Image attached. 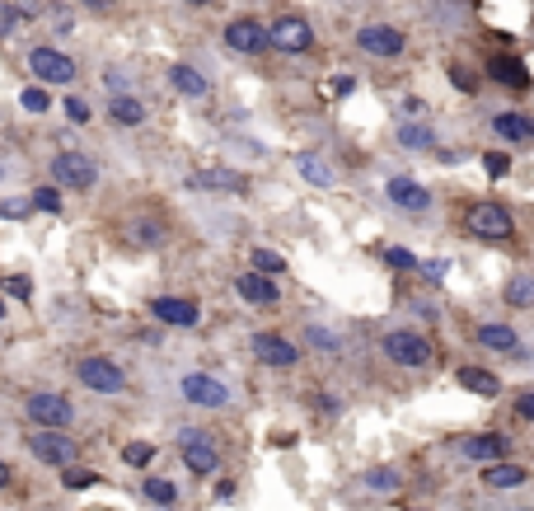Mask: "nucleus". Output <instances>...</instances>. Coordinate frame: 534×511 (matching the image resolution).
I'll return each instance as SVG.
<instances>
[{"label": "nucleus", "instance_id": "nucleus-1", "mask_svg": "<svg viewBox=\"0 0 534 511\" xmlns=\"http://www.w3.org/2000/svg\"><path fill=\"white\" fill-rule=\"evenodd\" d=\"M384 357L394 366H408V371H422V366H431V357H436V347L418 329H394L384 338Z\"/></svg>", "mask_w": 534, "mask_h": 511}, {"label": "nucleus", "instance_id": "nucleus-2", "mask_svg": "<svg viewBox=\"0 0 534 511\" xmlns=\"http://www.w3.org/2000/svg\"><path fill=\"white\" fill-rule=\"evenodd\" d=\"M267 48L272 52H286V56H300V52H310L314 48V29H310V19H300V14H281L267 24Z\"/></svg>", "mask_w": 534, "mask_h": 511}, {"label": "nucleus", "instance_id": "nucleus-3", "mask_svg": "<svg viewBox=\"0 0 534 511\" xmlns=\"http://www.w3.org/2000/svg\"><path fill=\"white\" fill-rule=\"evenodd\" d=\"M29 71H33V80L43 90H52V85H71L75 80V56H66L61 48H33L29 52Z\"/></svg>", "mask_w": 534, "mask_h": 511}, {"label": "nucleus", "instance_id": "nucleus-4", "mask_svg": "<svg viewBox=\"0 0 534 511\" xmlns=\"http://www.w3.org/2000/svg\"><path fill=\"white\" fill-rule=\"evenodd\" d=\"M464 226L478 239H511L516 235V221H511V212L497 207V202H474V207L464 212Z\"/></svg>", "mask_w": 534, "mask_h": 511}, {"label": "nucleus", "instance_id": "nucleus-5", "mask_svg": "<svg viewBox=\"0 0 534 511\" xmlns=\"http://www.w3.org/2000/svg\"><path fill=\"white\" fill-rule=\"evenodd\" d=\"M75 376L85 390H99V394H122L127 390V371L113 361V357H85L75 366Z\"/></svg>", "mask_w": 534, "mask_h": 511}, {"label": "nucleus", "instance_id": "nucleus-6", "mask_svg": "<svg viewBox=\"0 0 534 511\" xmlns=\"http://www.w3.org/2000/svg\"><path fill=\"white\" fill-rule=\"evenodd\" d=\"M52 183H61V188H75V193H90L99 183V169L94 160H85L80 151H61L52 160Z\"/></svg>", "mask_w": 534, "mask_h": 511}, {"label": "nucleus", "instance_id": "nucleus-7", "mask_svg": "<svg viewBox=\"0 0 534 511\" xmlns=\"http://www.w3.org/2000/svg\"><path fill=\"white\" fill-rule=\"evenodd\" d=\"M24 413H29V422L47 427V432H66L71 418H75V408H71L66 394H29Z\"/></svg>", "mask_w": 534, "mask_h": 511}, {"label": "nucleus", "instance_id": "nucleus-8", "mask_svg": "<svg viewBox=\"0 0 534 511\" xmlns=\"http://www.w3.org/2000/svg\"><path fill=\"white\" fill-rule=\"evenodd\" d=\"M225 48L230 52H239V56H263L267 52V24L263 19H230L225 24Z\"/></svg>", "mask_w": 534, "mask_h": 511}, {"label": "nucleus", "instance_id": "nucleus-9", "mask_svg": "<svg viewBox=\"0 0 534 511\" xmlns=\"http://www.w3.org/2000/svg\"><path fill=\"white\" fill-rule=\"evenodd\" d=\"M29 451L43 460V464H71L75 455H80V441H71L66 432H47V427H38V432L29 437Z\"/></svg>", "mask_w": 534, "mask_h": 511}, {"label": "nucleus", "instance_id": "nucleus-10", "mask_svg": "<svg viewBox=\"0 0 534 511\" xmlns=\"http://www.w3.org/2000/svg\"><path fill=\"white\" fill-rule=\"evenodd\" d=\"M164 239H169V226H164L159 216H127L122 221V244H132V249H159Z\"/></svg>", "mask_w": 534, "mask_h": 511}, {"label": "nucleus", "instance_id": "nucleus-11", "mask_svg": "<svg viewBox=\"0 0 534 511\" xmlns=\"http://www.w3.org/2000/svg\"><path fill=\"white\" fill-rule=\"evenodd\" d=\"M254 357L258 361H267V366H296L300 361V347L291 342V338H281V333H272V329H258L254 333Z\"/></svg>", "mask_w": 534, "mask_h": 511}, {"label": "nucleus", "instance_id": "nucleus-12", "mask_svg": "<svg viewBox=\"0 0 534 511\" xmlns=\"http://www.w3.org/2000/svg\"><path fill=\"white\" fill-rule=\"evenodd\" d=\"M357 48L371 52V56H399V52L408 48V38H403V29H394V24H366V29L357 33Z\"/></svg>", "mask_w": 534, "mask_h": 511}, {"label": "nucleus", "instance_id": "nucleus-13", "mask_svg": "<svg viewBox=\"0 0 534 511\" xmlns=\"http://www.w3.org/2000/svg\"><path fill=\"white\" fill-rule=\"evenodd\" d=\"M151 315L159 324H174V329H193V324L202 319L197 300H188V296H155L151 300Z\"/></svg>", "mask_w": 534, "mask_h": 511}, {"label": "nucleus", "instance_id": "nucleus-14", "mask_svg": "<svg viewBox=\"0 0 534 511\" xmlns=\"http://www.w3.org/2000/svg\"><path fill=\"white\" fill-rule=\"evenodd\" d=\"M183 399L197 403V408H225V403H230V390H225L220 380L193 371V376H183Z\"/></svg>", "mask_w": 534, "mask_h": 511}, {"label": "nucleus", "instance_id": "nucleus-15", "mask_svg": "<svg viewBox=\"0 0 534 511\" xmlns=\"http://www.w3.org/2000/svg\"><path fill=\"white\" fill-rule=\"evenodd\" d=\"M183 464H188L193 474H216L220 451L211 446V437H207V432H183Z\"/></svg>", "mask_w": 534, "mask_h": 511}, {"label": "nucleus", "instance_id": "nucleus-16", "mask_svg": "<svg viewBox=\"0 0 534 511\" xmlns=\"http://www.w3.org/2000/svg\"><path fill=\"white\" fill-rule=\"evenodd\" d=\"M188 188L193 193H244V188H249V178H244L239 169H193Z\"/></svg>", "mask_w": 534, "mask_h": 511}, {"label": "nucleus", "instance_id": "nucleus-17", "mask_svg": "<svg viewBox=\"0 0 534 511\" xmlns=\"http://www.w3.org/2000/svg\"><path fill=\"white\" fill-rule=\"evenodd\" d=\"M511 451V441L502 432H478V437H464L460 441V455L464 460H478V464H492V460H502Z\"/></svg>", "mask_w": 534, "mask_h": 511}, {"label": "nucleus", "instance_id": "nucleus-18", "mask_svg": "<svg viewBox=\"0 0 534 511\" xmlns=\"http://www.w3.org/2000/svg\"><path fill=\"white\" fill-rule=\"evenodd\" d=\"M384 193H389V202H394V207H403V212H426V207H431V193L422 188L418 178H389Z\"/></svg>", "mask_w": 534, "mask_h": 511}, {"label": "nucleus", "instance_id": "nucleus-19", "mask_svg": "<svg viewBox=\"0 0 534 511\" xmlns=\"http://www.w3.org/2000/svg\"><path fill=\"white\" fill-rule=\"evenodd\" d=\"M235 291L249 300V305H277V300H281L277 281H272V277H263V273H244V277H235Z\"/></svg>", "mask_w": 534, "mask_h": 511}, {"label": "nucleus", "instance_id": "nucleus-20", "mask_svg": "<svg viewBox=\"0 0 534 511\" xmlns=\"http://www.w3.org/2000/svg\"><path fill=\"white\" fill-rule=\"evenodd\" d=\"M487 75L497 85H511V90H530V71L521 56H487Z\"/></svg>", "mask_w": 534, "mask_h": 511}, {"label": "nucleus", "instance_id": "nucleus-21", "mask_svg": "<svg viewBox=\"0 0 534 511\" xmlns=\"http://www.w3.org/2000/svg\"><path fill=\"white\" fill-rule=\"evenodd\" d=\"M169 85L183 94V99H207V75H202L197 66H188V61H178V66H169Z\"/></svg>", "mask_w": 534, "mask_h": 511}, {"label": "nucleus", "instance_id": "nucleus-22", "mask_svg": "<svg viewBox=\"0 0 534 511\" xmlns=\"http://www.w3.org/2000/svg\"><path fill=\"white\" fill-rule=\"evenodd\" d=\"M483 483L487 488H521V483H530V474H525V464H506V460H492V464H483Z\"/></svg>", "mask_w": 534, "mask_h": 511}, {"label": "nucleus", "instance_id": "nucleus-23", "mask_svg": "<svg viewBox=\"0 0 534 511\" xmlns=\"http://www.w3.org/2000/svg\"><path fill=\"white\" fill-rule=\"evenodd\" d=\"M460 385L464 390H474V394H483V399H497L502 394V380L492 376V371H483V366H460Z\"/></svg>", "mask_w": 534, "mask_h": 511}, {"label": "nucleus", "instance_id": "nucleus-24", "mask_svg": "<svg viewBox=\"0 0 534 511\" xmlns=\"http://www.w3.org/2000/svg\"><path fill=\"white\" fill-rule=\"evenodd\" d=\"M474 338H478L483 347H492V352H516V347H521V338H516V329H511V324H483Z\"/></svg>", "mask_w": 534, "mask_h": 511}, {"label": "nucleus", "instance_id": "nucleus-25", "mask_svg": "<svg viewBox=\"0 0 534 511\" xmlns=\"http://www.w3.org/2000/svg\"><path fill=\"white\" fill-rule=\"evenodd\" d=\"M108 117L117 122V127H136V122H146V104H141V99H132V94H113Z\"/></svg>", "mask_w": 534, "mask_h": 511}, {"label": "nucleus", "instance_id": "nucleus-26", "mask_svg": "<svg viewBox=\"0 0 534 511\" xmlns=\"http://www.w3.org/2000/svg\"><path fill=\"white\" fill-rule=\"evenodd\" d=\"M492 132H497L502 141H516V146H525V141L534 136V127L521 113H497V117H492Z\"/></svg>", "mask_w": 534, "mask_h": 511}, {"label": "nucleus", "instance_id": "nucleus-27", "mask_svg": "<svg viewBox=\"0 0 534 511\" xmlns=\"http://www.w3.org/2000/svg\"><path fill=\"white\" fill-rule=\"evenodd\" d=\"M506 305H511V310H530V305H534V281L530 277H511L506 281Z\"/></svg>", "mask_w": 534, "mask_h": 511}, {"label": "nucleus", "instance_id": "nucleus-28", "mask_svg": "<svg viewBox=\"0 0 534 511\" xmlns=\"http://www.w3.org/2000/svg\"><path fill=\"white\" fill-rule=\"evenodd\" d=\"M249 258H254V273H263V277H277V273H286V258H281L277 249H267V244H258V249H254Z\"/></svg>", "mask_w": 534, "mask_h": 511}, {"label": "nucleus", "instance_id": "nucleus-29", "mask_svg": "<svg viewBox=\"0 0 534 511\" xmlns=\"http://www.w3.org/2000/svg\"><path fill=\"white\" fill-rule=\"evenodd\" d=\"M399 141H403L408 151H431V146H436V132L418 127V122H408V127H399Z\"/></svg>", "mask_w": 534, "mask_h": 511}, {"label": "nucleus", "instance_id": "nucleus-30", "mask_svg": "<svg viewBox=\"0 0 534 511\" xmlns=\"http://www.w3.org/2000/svg\"><path fill=\"white\" fill-rule=\"evenodd\" d=\"M61 483L71 488V493H85V488H94V483H104L94 474V469H75V464H61Z\"/></svg>", "mask_w": 534, "mask_h": 511}, {"label": "nucleus", "instance_id": "nucleus-31", "mask_svg": "<svg viewBox=\"0 0 534 511\" xmlns=\"http://www.w3.org/2000/svg\"><path fill=\"white\" fill-rule=\"evenodd\" d=\"M141 493H146L151 502H159V507H174V498H178V488H174L169 479H146V483H141Z\"/></svg>", "mask_w": 534, "mask_h": 511}, {"label": "nucleus", "instance_id": "nucleus-32", "mask_svg": "<svg viewBox=\"0 0 534 511\" xmlns=\"http://www.w3.org/2000/svg\"><path fill=\"white\" fill-rule=\"evenodd\" d=\"M300 174L310 178V183H319V188H328V183H333V174H328V165H323L319 155H305V160H300Z\"/></svg>", "mask_w": 534, "mask_h": 511}, {"label": "nucleus", "instance_id": "nucleus-33", "mask_svg": "<svg viewBox=\"0 0 534 511\" xmlns=\"http://www.w3.org/2000/svg\"><path fill=\"white\" fill-rule=\"evenodd\" d=\"M122 460L136 464V469H146V464L155 460V446H151V441H132V446H122Z\"/></svg>", "mask_w": 534, "mask_h": 511}, {"label": "nucleus", "instance_id": "nucleus-34", "mask_svg": "<svg viewBox=\"0 0 534 511\" xmlns=\"http://www.w3.org/2000/svg\"><path fill=\"white\" fill-rule=\"evenodd\" d=\"M19 104H24L29 113H47V108H52V94H47L43 85H29L24 94H19Z\"/></svg>", "mask_w": 534, "mask_h": 511}, {"label": "nucleus", "instance_id": "nucleus-35", "mask_svg": "<svg viewBox=\"0 0 534 511\" xmlns=\"http://www.w3.org/2000/svg\"><path fill=\"white\" fill-rule=\"evenodd\" d=\"M366 488H375V493H394V488H399V469H371V474H366Z\"/></svg>", "mask_w": 534, "mask_h": 511}, {"label": "nucleus", "instance_id": "nucleus-36", "mask_svg": "<svg viewBox=\"0 0 534 511\" xmlns=\"http://www.w3.org/2000/svg\"><path fill=\"white\" fill-rule=\"evenodd\" d=\"M384 263H389V268H399V273H408V268H418V258H413V254H408V249H399V244H389V249H384Z\"/></svg>", "mask_w": 534, "mask_h": 511}, {"label": "nucleus", "instance_id": "nucleus-37", "mask_svg": "<svg viewBox=\"0 0 534 511\" xmlns=\"http://www.w3.org/2000/svg\"><path fill=\"white\" fill-rule=\"evenodd\" d=\"M483 169H487L492 178H502V174L511 169V155H506V151H487V155H483Z\"/></svg>", "mask_w": 534, "mask_h": 511}, {"label": "nucleus", "instance_id": "nucleus-38", "mask_svg": "<svg viewBox=\"0 0 534 511\" xmlns=\"http://www.w3.org/2000/svg\"><path fill=\"white\" fill-rule=\"evenodd\" d=\"M29 207H38V212H61V193H56V188H38Z\"/></svg>", "mask_w": 534, "mask_h": 511}, {"label": "nucleus", "instance_id": "nucleus-39", "mask_svg": "<svg viewBox=\"0 0 534 511\" xmlns=\"http://www.w3.org/2000/svg\"><path fill=\"white\" fill-rule=\"evenodd\" d=\"M61 108H66V117H71V122H90V117H94V108L85 104V99H75V94H71Z\"/></svg>", "mask_w": 534, "mask_h": 511}, {"label": "nucleus", "instance_id": "nucleus-40", "mask_svg": "<svg viewBox=\"0 0 534 511\" xmlns=\"http://www.w3.org/2000/svg\"><path fill=\"white\" fill-rule=\"evenodd\" d=\"M5 296H14V300H33V281H29V277H10V281H5Z\"/></svg>", "mask_w": 534, "mask_h": 511}, {"label": "nucleus", "instance_id": "nucleus-41", "mask_svg": "<svg viewBox=\"0 0 534 511\" xmlns=\"http://www.w3.org/2000/svg\"><path fill=\"white\" fill-rule=\"evenodd\" d=\"M19 19H24V10H14V5H0V33H14V29H19Z\"/></svg>", "mask_w": 534, "mask_h": 511}, {"label": "nucleus", "instance_id": "nucleus-42", "mask_svg": "<svg viewBox=\"0 0 534 511\" xmlns=\"http://www.w3.org/2000/svg\"><path fill=\"white\" fill-rule=\"evenodd\" d=\"M450 80H455V85H460L464 94H474V75H469V71L460 66V61H455V66H450Z\"/></svg>", "mask_w": 534, "mask_h": 511}, {"label": "nucleus", "instance_id": "nucleus-43", "mask_svg": "<svg viewBox=\"0 0 534 511\" xmlns=\"http://www.w3.org/2000/svg\"><path fill=\"white\" fill-rule=\"evenodd\" d=\"M516 418H521V422H534V394H530V390L516 399Z\"/></svg>", "mask_w": 534, "mask_h": 511}, {"label": "nucleus", "instance_id": "nucleus-44", "mask_svg": "<svg viewBox=\"0 0 534 511\" xmlns=\"http://www.w3.org/2000/svg\"><path fill=\"white\" fill-rule=\"evenodd\" d=\"M328 90H333V94H352V90H357V80H352V75H338Z\"/></svg>", "mask_w": 534, "mask_h": 511}, {"label": "nucleus", "instance_id": "nucleus-45", "mask_svg": "<svg viewBox=\"0 0 534 511\" xmlns=\"http://www.w3.org/2000/svg\"><path fill=\"white\" fill-rule=\"evenodd\" d=\"M0 216H29V202H5V207H0Z\"/></svg>", "mask_w": 534, "mask_h": 511}, {"label": "nucleus", "instance_id": "nucleus-46", "mask_svg": "<svg viewBox=\"0 0 534 511\" xmlns=\"http://www.w3.org/2000/svg\"><path fill=\"white\" fill-rule=\"evenodd\" d=\"M80 5H85V10H108L113 0H80Z\"/></svg>", "mask_w": 534, "mask_h": 511}, {"label": "nucleus", "instance_id": "nucleus-47", "mask_svg": "<svg viewBox=\"0 0 534 511\" xmlns=\"http://www.w3.org/2000/svg\"><path fill=\"white\" fill-rule=\"evenodd\" d=\"M10 479H14V474H10V464L0 460V488H10Z\"/></svg>", "mask_w": 534, "mask_h": 511}, {"label": "nucleus", "instance_id": "nucleus-48", "mask_svg": "<svg viewBox=\"0 0 534 511\" xmlns=\"http://www.w3.org/2000/svg\"><path fill=\"white\" fill-rule=\"evenodd\" d=\"M183 5H197L202 10V5H211V0H183Z\"/></svg>", "mask_w": 534, "mask_h": 511}, {"label": "nucleus", "instance_id": "nucleus-49", "mask_svg": "<svg viewBox=\"0 0 534 511\" xmlns=\"http://www.w3.org/2000/svg\"><path fill=\"white\" fill-rule=\"evenodd\" d=\"M0 315H5V300H0Z\"/></svg>", "mask_w": 534, "mask_h": 511}]
</instances>
